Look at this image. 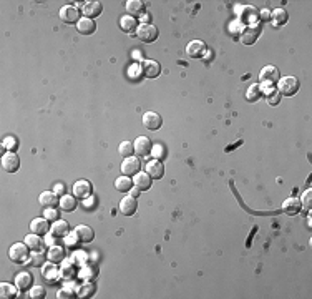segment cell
<instances>
[{
    "instance_id": "cell-15",
    "label": "cell",
    "mask_w": 312,
    "mask_h": 299,
    "mask_svg": "<svg viewBox=\"0 0 312 299\" xmlns=\"http://www.w3.org/2000/svg\"><path fill=\"white\" fill-rule=\"evenodd\" d=\"M206 43L202 42V40H193V42L188 43V47H186V55L189 56V58H202L206 54Z\"/></svg>"
},
{
    "instance_id": "cell-25",
    "label": "cell",
    "mask_w": 312,
    "mask_h": 299,
    "mask_svg": "<svg viewBox=\"0 0 312 299\" xmlns=\"http://www.w3.org/2000/svg\"><path fill=\"white\" fill-rule=\"evenodd\" d=\"M50 233L54 234L55 238H67L68 234H70V224L65 220H56L52 223Z\"/></svg>"
},
{
    "instance_id": "cell-44",
    "label": "cell",
    "mask_w": 312,
    "mask_h": 299,
    "mask_svg": "<svg viewBox=\"0 0 312 299\" xmlns=\"http://www.w3.org/2000/svg\"><path fill=\"white\" fill-rule=\"evenodd\" d=\"M43 216H45L48 221H52V223H54V221H56V220H60V218H58V211H56L55 208H47L45 213H43Z\"/></svg>"
},
{
    "instance_id": "cell-16",
    "label": "cell",
    "mask_w": 312,
    "mask_h": 299,
    "mask_svg": "<svg viewBox=\"0 0 312 299\" xmlns=\"http://www.w3.org/2000/svg\"><path fill=\"white\" fill-rule=\"evenodd\" d=\"M50 229H52V226H50V223H48V220L45 216H38V218H35V220L30 221V231L38 234V236H45V234H48Z\"/></svg>"
},
{
    "instance_id": "cell-7",
    "label": "cell",
    "mask_w": 312,
    "mask_h": 299,
    "mask_svg": "<svg viewBox=\"0 0 312 299\" xmlns=\"http://www.w3.org/2000/svg\"><path fill=\"white\" fill-rule=\"evenodd\" d=\"M239 20H241L246 27L256 25V23L259 22V10L253 5L242 7L241 12H239Z\"/></svg>"
},
{
    "instance_id": "cell-8",
    "label": "cell",
    "mask_w": 312,
    "mask_h": 299,
    "mask_svg": "<svg viewBox=\"0 0 312 299\" xmlns=\"http://www.w3.org/2000/svg\"><path fill=\"white\" fill-rule=\"evenodd\" d=\"M2 168L7 173H17L20 168V158L15 151H5L2 155Z\"/></svg>"
},
{
    "instance_id": "cell-30",
    "label": "cell",
    "mask_w": 312,
    "mask_h": 299,
    "mask_svg": "<svg viewBox=\"0 0 312 299\" xmlns=\"http://www.w3.org/2000/svg\"><path fill=\"white\" fill-rule=\"evenodd\" d=\"M120 28L125 32V34H136L138 30V22L135 17H131V15H125V17L120 19Z\"/></svg>"
},
{
    "instance_id": "cell-22",
    "label": "cell",
    "mask_w": 312,
    "mask_h": 299,
    "mask_svg": "<svg viewBox=\"0 0 312 299\" xmlns=\"http://www.w3.org/2000/svg\"><path fill=\"white\" fill-rule=\"evenodd\" d=\"M282 211H284L287 216L299 215V213L302 211V206H301V201H299V198H295V196L287 198L284 203H282Z\"/></svg>"
},
{
    "instance_id": "cell-17",
    "label": "cell",
    "mask_w": 312,
    "mask_h": 299,
    "mask_svg": "<svg viewBox=\"0 0 312 299\" xmlns=\"http://www.w3.org/2000/svg\"><path fill=\"white\" fill-rule=\"evenodd\" d=\"M138 209V201L136 198H133L131 195H127L125 198H121L120 201V213L123 216H133Z\"/></svg>"
},
{
    "instance_id": "cell-6",
    "label": "cell",
    "mask_w": 312,
    "mask_h": 299,
    "mask_svg": "<svg viewBox=\"0 0 312 299\" xmlns=\"http://www.w3.org/2000/svg\"><path fill=\"white\" fill-rule=\"evenodd\" d=\"M141 160L138 156H129V158H125L123 163H121V175L125 176H135L136 173L141 171Z\"/></svg>"
},
{
    "instance_id": "cell-1",
    "label": "cell",
    "mask_w": 312,
    "mask_h": 299,
    "mask_svg": "<svg viewBox=\"0 0 312 299\" xmlns=\"http://www.w3.org/2000/svg\"><path fill=\"white\" fill-rule=\"evenodd\" d=\"M279 78H281V74H279V68L274 65H266L259 74V85H261L262 92H269L275 88Z\"/></svg>"
},
{
    "instance_id": "cell-28",
    "label": "cell",
    "mask_w": 312,
    "mask_h": 299,
    "mask_svg": "<svg viewBox=\"0 0 312 299\" xmlns=\"http://www.w3.org/2000/svg\"><path fill=\"white\" fill-rule=\"evenodd\" d=\"M76 30H78V34H82V35H92V34H95V30H96L95 20L82 17V19H80V22L76 23Z\"/></svg>"
},
{
    "instance_id": "cell-18",
    "label": "cell",
    "mask_w": 312,
    "mask_h": 299,
    "mask_svg": "<svg viewBox=\"0 0 312 299\" xmlns=\"http://www.w3.org/2000/svg\"><path fill=\"white\" fill-rule=\"evenodd\" d=\"M141 74L147 78H158L161 74V65L156 60H143L141 63Z\"/></svg>"
},
{
    "instance_id": "cell-34",
    "label": "cell",
    "mask_w": 312,
    "mask_h": 299,
    "mask_svg": "<svg viewBox=\"0 0 312 299\" xmlns=\"http://www.w3.org/2000/svg\"><path fill=\"white\" fill-rule=\"evenodd\" d=\"M135 185H133V178L131 176H120L115 180V188L116 191L120 193H129V189H131Z\"/></svg>"
},
{
    "instance_id": "cell-13",
    "label": "cell",
    "mask_w": 312,
    "mask_h": 299,
    "mask_svg": "<svg viewBox=\"0 0 312 299\" xmlns=\"http://www.w3.org/2000/svg\"><path fill=\"white\" fill-rule=\"evenodd\" d=\"M145 171H147L153 180H161V178L165 176V165L161 163V160L153 158V160L147 161V165H145Z\"/></svg>"
},
{
    "instance_id": "cell-32",
    "label": "cell",
    "mask_w": 312,
    "mask_h": 299,
    "mask_svg": "<svg viewBox=\"0 0 312 299\" xmlns=\"http://www.w3.org/2000/svg\"><path fill=\"white\" fill-rule=\"evenodd\" d=\"M271 20H273L274 27H282L289 22V14L286 12V9H275L271 12Z\"/></svg>"
},
{
    "instance_id": "cell-23",
    "label": "cell",
    "mask_w": 312,
    "mask_h": 299,
    "mask_svg": "<svg viewBox=\"0 0 312 299\" xmlns=\"http://www.w3.org/2000/svg\"><path fill=\"white\" fill-rule=\"evenodd\" d=\"M38 203L43 209L56 208L60 203V198H58V195H55L54 191H43V193H40V196H38Z\"/></svg>"
},
{
    "instance_id": "cell-20",
    "label": "cell",
    "mask_w": 312,
    "mask_h": 299,
    "mask_svg": "<svg viewBox=\"0 0 312 299\" xmlns=\"http://www.w3.org/2000/svg\"><path fill=\"white\" fill-rule=\"evenodd\" d=\"M133 185L140 189V191H148L153 187V178L148 175L147 171H140L133 176Z\"/></svg>"
},
{
    "instance_id": "cell-21",
    "label": "cell",
    "mask_w": 312,
    "mask_h": 299,
    "mask_svg": "<svg viewBox=\"0 0 312 299\" xmlns=\"http://www.w3.org/2000/svg\"><path fill=\"white\" fill-rule=\"evenodd\" d=\"M14 282L17 284V288L22 291V293H25V291L34 288V276H32L30 271H22L15 276Z\"/></svg>"
},
{
    "instance_id": "cell-12",
    "label": "cell",
    "mask_w": 312,
    "mask_h": 299,
    "mask_svg": "<svg viewBox=\"0 0 312 299\" xmlns=\"http://www.w3.org/2000/svg\"><path fill=\"white\" fill-rule=\"evenodd\" d=\"M261 25L256 23V25H249L246 27L244 30H242L241 34V42L244 43V45H254V43L257 42L259 35H261Z\"/></svg>"
},
{
    "instance_id": "cell-40",
    "label": "cell",
    "mask_w": 312,
    "mask_h": 299,
    "mask_svg": "<svg viewBox=\"0 0 312 299\" xmlns=\"http://www.w3.org/2000/svg\"><path fill=\"white\" fill-rule=\"evenodd\" d=\"M30 299H45L47 298V289L43 286H34L30 289V294H28Z\"/></svg>"
},
{
    "instance_id": "cell-31",
    "label": "cell",
    "mask_w": 312,
    "mask_h": 299,
    "mask_svg": "<svg viewBox=\"0 0 312 299\" xmlns=\"http://www.w3.org/2000/svg\"><path fill=\"white\" fill-rule=\"evenodd\" d=\"M18 288L17 284H12V282H2L0 284V298L2 299H15L18 296Z\"/></svg>"
},
{
    "instance_id": "cell-5",
    "label": "cell",
    "mask_w": 312,
    "mask_h": 299,
    "mask_svg": "<svg viewBox=\"0 0 312 299\" xmlns=\"http://www.w3.org/2000/svg\"><path fill=\"white\" fill-rule=\"evenodd\" d=\"M73 196L78 198V200H87V198L93 196V185L88 180H78L73 183Z\"/></svg>"
},
{
    "instance_id": "cell-43",
    "label": "cell",
    "mask_w": 312,
    "mask_h": 299,
    "mask_svg": "<svg viewBox=\"0 0 312 299\" xmlns=\"http://www.w3.org/2000/svg\"><path fill=\"white\" fill-rule=\"evenodd\" d=\"M2 147L5 148V150H9V151H15V150H17V147H18V141H17V138H15V136H7V138L3 140Z\"/></svg>"
},
{
    "instance_id": "cell-37",
    "label": "cell",
    "mask_w": 312,
    "mask_h": 299,
    "mask_svg": "<svg viewBox=\"0 0 312 299\" xmlns=\"http://www.w3.org/2000/svg\"><path fill=\"white\" fill-rule=\"evenodd\" d=\"M118 151L120 155L123 156V158H129V156L135 155V145L131 143V141H121L120 147H118Z\"/></svg>"
},
{
    "instance_id": "cell-29",
    "label": "cell",
    "mask_w": 312,
    "mask_h": 299,
    "mask_svg": "<svg viewBox=\"0 0 312 299\" xmlns=\"http://www.w3.org/2000/svg\"><path fill=\"white\" fill-rule=\"evenodd\" d=\"M78 198H75L73 195H63V196H60V209L65 213H72V211H75L76 209V206H78Z\"/></svg>"
},
{
    "instance_id": "cell-9",
    "label": "cell",
    "mask_w": 312,
    "mask_h": 299,
    "mask_svg": "<svg viewBox=\"0 0 312 299\" xmlns=\"http://www.w3.org/2000/svg\"><path fill=\"white\" fill-rule=\"evenodd\" d=\"M135 145V153L141 158H147L153 153V143L148 136H138V138L133 141Z\"/></svg>"
},
{
    "instance_id": "cell-26",
    "label": "cell",
    "mask_w": 312,
    "mask_h": 299,
    "mask_svg": "<svg viewBox=\"0 0 312 299\" xmlns=\"http://www.w3.org/2000/svg\"><path fill=\"white\" fill-rule=\"evenodd\" d=\"M23 243H25L28 248H30V251H34V253L42 251V248L45 246V243H43V240H42V236H38V234H35V233L27 234V236L23 238Z\"/></svg>"
},
{
    "instance_id": "cell-38",
    "label": "cell",
    "mask_w": 312,
    "mask_h": 299,
    "mask_svg": "<svg viewBox=\"0 0 312 299\" xmlns=\"http://www.w3.org/2000/svg\"><path fill=\"white\" fill-rule=\"evenodd\" d=\"M281 93L277 92V88H273V90L266 92V102L271 105V107H275V105L281 103Z\"/></svg>"
},
{
    "instance_id": "cell-36",
    "label": "cell",
    "mask_w": 312,
    "mask_h": 299,
    "mask_svg": "<svg viewBox=\"0 0 312 299\" xmlns=\"http://www.w3.org/2000/svg\"><path fill=\"white\" fill-rule=\"evenodd\" d=\"M76 274V268L75 264L72 261L65 260L62 262V268H60V276H62V280H72Z\"/></svg>"
},
{
    "instance_id": "cell-46",
    "label": "cell",
    "mask_w": 312,
    "mask_h": 299,
    "mask_svg": "<svg viewBox=\"0 0 312 299\" xmlns=\"http://www.w3.org/2000/svg\"><path fill=\"white\" fill-rule=\"evenodd\" d=\"M259 20H262V22H267V20H271V12L269 10H261L259 12Z\"/></svg>"
},
{
    "instance_id": "cell-45",
    "label": "cell",
    "mask_w": 312,
    "mask_h": 299,
    "mask_svg": "<svg viewBox=\"0 0 312 299\" xmlns=\"http://www.w3.org/2000/svg\"><path fill=\"white\" fill-rule=\"evenodd\" d=\"M65 191H67V188H65V185H63V183H56V185H55V188H54V193H55V195L63 196V195H65Z\"/></svg>"
},
{
    "instance_id": "cell-14",
    "label": "cell",
    "mask_w": 312,
    "mask_h": 299,
    "mask_svg": "<svg viewBox=\"0 0 312 299\" xmlns=\"http://www.w3.org/2000/svg\"><path fill=\"white\" fill-rule=\"evenodd\" d=\"M73 233H75V236L78 238V243H82V244H90L92 241L95 240V231H93L92 226L78 224Z\"/></svg>"
},
{
    "instance_id": "cell-24",
    "label": "cell",
    "mask_w": 312,
    "mask_h": 299,
    "mask_svg": "<svg viewBox=\"0 0 312 299\" xmlns=\"http://www.w3.org/2000/svg\"><path fill=\"white\" fill-rule=\"evenodd\" d=\"M101 12H103V5H101V2H98V0H95V2H87L83 5V15L87 19L95 20L96 17H100Z\"/></svg>"
},
{
    "instance_id": "cell-4",
    "label": "cell",
    "mask_w": 312,
    "mask_h": 299,
    "mask_svg": "<svg viewBox=\"0 0 312 299\" xmlns=\"http://www.w3.org/2000/svg\"><path fill=\"white\" fill-rule=\"evenodd\" d=\"M136 35L143 43H153L160 37V30L151 23H141V25H138Z\"/></svg>"
},
{
    "instance_id": "cell-33",
    "label": "cell",
    "mask_w": 312,
    "mask_h": 299,
    "mask_svg": "<svg viewBox=\"0 0 312 299\" xmlns=\"http://www.w3.org/2000/svg\"><path fill=\"white\" fill-rule=\"evenodd\" d=\"M47 260L48 261H52V262H63L65 261V249L62 248V246H50L48 248V251H47Z\"/></svg>"
},
{
    "instance_id": "cell-3",
    "label": "cell",
    "mask_w": 312,
    "mask_h": 299,
    "mask_svg": "<svg viewBox=\"0 0 312 299\" xmlns=\"http://www.w3.org/2000/svg\"><path fill=\"white\" fill-rule=\"evenodd\" d=\"M301 88V83L295 76H281L277 82V92L282 96H294Z\"/></svg>"
},
{
    "instance_id": "cell-27",
    "label": "cell",
    "mask_w": 312,
    "mask_h": 299,
    "mask_svg": "<svg viewBox=\"0 0 312 299\" xmlns=\"http://www.w3.org/2000/svg\"><path fill=\"white\" fill-rule=\"evenodd\" d=\"M145 10H147V5L140 0H128L127 2V12L131 17H143Z\"/></svg>"
},
{
    "instance_id": "cell-42",
    "label": "cell",
    "mask_w": 312,
    "mask_h": 299,
    "mask_svg": "<svg viewBox=\"0 0 312 299\" xmlns=\"http://www.w3.org/2000/svg\"><path fill=\"white\" fill-rule=\"evenodd\" d=\"M78 289V288H76ZM76 289H72V288H68V286H65L63 289H60L58 291V299H72V298H75L76 296Z\"/></svg>"
},
{
    "instance_id": "cell-10",
    "label": "cell",
    "mask_w": 312,
    "mask_h": 299,
    "mask_svg": "<svg viewBox=\"0 0 312 299\" xmlns=\"http://www.w3.org/2000/svg\"><path fill=\"white\" fill-rule=\"evenodd\" d=\"M60 19L63 20L65 23L68 25H73V23H78L80 22V9L75 5H65L60 9Z\"/></svg>"
},
{
    "instance_id": "cell-19",
    "label": "cell",
    "mask_w": 312,
    "mask_h": 299,
    "mask_svg": "<svg viewBox=\"0 0 312 299\" xmlns=\"http://www.w3.org/2000/svg\"><path fill=\"white\" fill-rule=\"evenodd\" d=\"M42 276H43V280L50 281L52 284L58 282V280L62 278L60 276V269L56 268V262H52V261H48L47 264L42 266Z\"/></svg>"
},
{
    "instance_id": "cell-41",
    "label": "cell",
    "mask_w": 312,
    "mask_h": 299,
    "mask_svg": "<svg viewBox=\"0 0 312 299\" xmlns=\"http://www.w3.org/2000/svg\"><path fill=\"white\" fill-rule=\"evenodd\" d=\"M299 201H301L302 209H311L312 208V189H306Z\"/></svg>"
},
{
    "instance_id": "cell-2",
    "label": "cell",
    "mask_w": 312,
    "mask_h": 299,
    "mask_svg": "<svg viewBox=\"0 0 312 299\" xmlns=\"http://www.w3.org/2000/svg\"><path fill=\"white\" fill-rule=\"evenodd\" d=\"M9 260L15 264H23L30 260V248L25 243H14L9 248Z\"/></svg>"
},
{
    "instance_id": "cell-35",
    "label": "cell",
    "mask_w": 312,
    "mask_h": 299,
    "mask_svg": "<svg viewBox=\"0 0 312 299\" xmlns=\"http://www.w3.org/2000/svg\"><path fill=\"white\" fill-rule=\"evenodd\" d=\"M261 96H264V92H262V88H261V85H259V83L251 85L248 90H246V100L251 102V103L257 102Z\"/></svg>"
},
{
    "instance_id": "cell-39",
    "label": "cell",
    "mask_w": 312,
    "mask_h": 299,
    "mask_svg": "<svg viewBox=\"0 0 312 299\" xmlns=\"http://www.w3.org/2000/svg\"><path fill=\"white\" fill-rule=\"evenodd\" d=\"M93 293H95V286H93L90 281L85 282L82 288L76 289V296H80V298H88V296H92Z\"/></svg>"
},
{
    "instance_id": "cell-47",
    "label": "cell",
    "mask_w": 312,
    "mask_h": 299,
    "mask_svg": "<svg viewBox=\"0 0 312 299\" xmlns=\"http://www.w3.org/2000/svg\"><path fill=\"white\" fill-rule=\"evenodd\" d=\"M140 193H141V191H140V189H138L136 187H133L131 189H129V195H131L133 198H138V195H140Z\"/></svg>"
},
{
    "instance_id": "cell-11",
    "label": "cell",
    "mask_w": 312,
    "mask_h": 299,
    "mask_svg": "<svg viewBox=\"0 0 312 299\" xmlns=\"http://www.w3.org/2000/svg\"><path fill=\"white\" fill-rule=\"evenodd\" d=\"M161 125H163V118H161L160 113L156 112H147L143 115V127L147 128L149 131H156L161 128Z\"/></svg>"
}]
</instances>
